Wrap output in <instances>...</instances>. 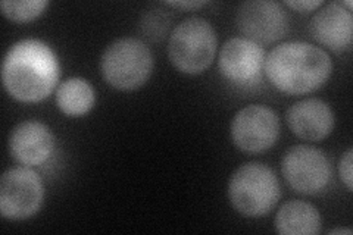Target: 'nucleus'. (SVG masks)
Listing matches in <instances>:
<instances>
[{
	"label": "nucleus",
	"mask_w": 353,
	"mask_h": 235,
	"mask_svg": "<svg viewBox=\"0 0 353 235\" xmlns=\"http://www.w3.org/2000/svg\"><path fill=\"white\" fill-rule=\"evenodd\" d=\"M59 78L61 65L57 54L41 40H19L10 46L3 59V87L18 102H41L54 90Z\"/></svg>",
	"instance_id": "obj_1"
},
{
	"label": "nucleus",
	"mask_w": 353,
	"mask_h": 235,
	"mask_svg": "<svg viewBox=\"0 0 353 235\" xmlns=\"http://www.w3.org/2000/svg\"><path fill=\"white\" fill-rule=\"evenodd\" d=\"M333 62L321 48L305 41H285L275 46L263 62L271 84L290 96L307 94L323 87L331 75Z\"/></svg>",
	"instance_id": "obj_2"
},
{
	"label": "nucleus",
	"mask_w": 353,
	"mask_h": 235,
	"mask_svg": "<svg viewBox=\"0 0 353 235\" xmlns=\"http://www.w3.org/2000/svg\"><path fill=\"white\" fill-rule=\"evenodd\" d=\"M231 205L243 216L268 215L280 200V184L267 165L250 162L241 165L228 183Z\"/></svg>",
	"instance_id": "obj_3"
},
{
	"label": "nucleus",
	"mask_w": 353,
	"mask_h": 235,
	"mask_svg": "<svg viewBox=\"0 0 353 235\" xmlns=\"http://www.w3.org/2000/svg\"><path fill=\"white\" fill-rule=\"evenodd\" d=\"M216 46V32L211 22L190 17L174 28L168 41V56L180 72L196 75L211 66Z\"/></svg>",
	"instance_id": "obj_4"
},
{
	"label": "nucleus",
	"mask_w": 353,
	"mask_h": 235,
	"mask_svg": "<svg viewBox=\"0 0 353 235\" xmlns=\"http://www.w3.org/2000/svg\"><path fill=\"white\" fill-rule=\"evenodd\" d=\"M101 71L103 80L117 90H137L152 75L153 56L139 39H118L105 49Z\"/></svg>",
	"instance_id": "obj_5"
},
{
	"label": "nucleus",
	"mask_w": 353,
	"mask_h": 235,
	"mask_svg": "<svg viewBox=\"0 0 353 235\" xmlns=\"http://www.w3.org/2000/svg\"><path fill=\"white\" fill-rule=\"evenodd\" d=\"M44 198L40 175L27 166L10 167L0 180V214L6 219L22 221L34 216Z\"/></svg>",
	"instance_id": "obj_6"
},
{
	"label": "nucleus",
	"mask_w": 353,
	"mask_h": 235,
	"mask_svg": "<svg viewBox=\"0 0 353 235\" xmlns=\"http://www.w3.org/2000/svg\"><path fill=\"white\" fill-rule=\"evenodd\" d=\"M285 183L294 192L314 196L321 193L331 180V165L327 156L311 145H293L281 162Z\"/></svg>",
	"instance_id": "obj_7"
},
{
	"label": "nucleus",
	"mask_w": 353,
	"mask_h": 235,
	"mask_svg": "<svg viewBox=\"0 0 353 235\" xmlns=\"http://www.w3.org/2000/svg\"><path fill=\"white\" fill-rule=\"evenodd\" d=\"M280 136V119L263 105L240 109L231 121V139L243 152L256 154L271 149Z\"/></svg>",
	"instance_id": "obj_8"
},
{
	"label": "nucleus",
	"mask_w": 353,
	"mask_h": 235,
	"mask_svg": "<svg viewBox=\"0 0 353 235\" xmlns=\"http://www.w3.org/2000/svg\"><path fill=\"white\" fill-rule=\"evenodd\" d=\"M236 25L248 40L261 46L283 39L289 31V17L283 6L271 0H248L236 14Z\"/></svg>",
	"instance_id": "obj_9"
},
{
	"label": "nucleus",
	"mask_w": 353,
	"mask_h": 235,
	"mask_svg": "<svg viewBox=\"0 0 353 235\" xmlns=\"http://www.w3.org/2000/svg\"><path fill=\"white\" fill-rule=\"evenodd\" d=\"M265 50L245 37L230 39L219 52L218 68L225 80L236 84L258 81L263 71Z\"/></svg>",
	"instance_id": "obj_10"
},
{
	"label": "nucleus",
	"mask_w": 353,
	"mask_h": 235,
	"mask_svg": "<svg viewBox=\"0 0 353 235\" xmlns=\"http://www.w3.org/2000/svg\"><path fill=\"white\" fill-rule=\"evenodd\" d=\"M54 149L50 128L39 121H24L9 136V152L24 166H39L46 162Z\"/></svg>",
	"instance_id": "obj_11"
},
{
	"label": "nucleus",
	"mask_w": 353,
	"mask_h": 235,
	"mask_svg": "<svg viewBox=\"0 0 353 235\" xmlns=\"http://www.w3.org/2000/svg\"><path fill=\"white\" fill-rule=\"evenodd\" d=\"M309 31L323 46L333 52H345L352 46L353 18L341 2H331L312 17Z\"/></svg>",
	"instance_id": "obj_12"
},
{
	"label": "nucleus",
	"mask_w": 353,
	"mask_h": 235,
	"mask_svg": "<svg viewBox=\"0 0 353 235\" xmlns=\"http://www.w3.org/2000/svg\"><path fill=\"white\" fill-rule=\"evenodd\" d=\"M287 125L294 136L306 141H319L333 131L334 114L321 99H305L287 110Z\"/></svg>",
	"instance_id": "obj_13"
},
{
	"label": "nucleus",
	"mask_w": 353,
	"mask_h": 235,
	"mask_svg": "<svg viewBox=\"0 0 353 235\" xmlns=\"http://www.w3.org/2000/svg\"><path fill=\"white\" fill-rule=\"evenodd\" d=\"M275 229L281 235H315L321 231V215L307 201H285L275 216Z\"/></svg>",
	"instance_id": "obj_14"
},
{
	"label": "nucleus",
	"mask_w": 353,
	"mask_h": 235,
	"mask_svg": "<svg viewBox=\"0 0 353 235\" xmlns=\"http://www.w3.org/2000/svg\"><path fill=\"white\" fill-rule=\"evenodd\" d=\"M96 102V92L84 78L74 76L59 84L57 90V105L62 114L68 116H83L92 110Z\"/></svg>",
	"instance_id": "obj_15"
},
{
	"label": "nucleus",
	"mask_w": 353,
	"mask_h": 235,
	"mask_svg": "<svg viewBox=\"0 0 353 235\" xmlns=\"http://www.w3.org/2000/svg\"><path fill=\"white\" fill-rule=\"evenodd\" d=\"M48 6L49 2H46V0H21V2L5 0V2L0 3V9H2L5 18L12 22H18V24H26V22L39 18Z\"/></svg>",
	"instance_id": "obj_16"
},
{
	"label": "nucleus",
	"mask_w": 353,
	"mask_h": 235,
	"mask_svg": "<svg viewBox=\"0 0 353 235\" xmlns=\"http://www.w3.org/2000/svg\"><path fill=\"white\" fill-rule=\"evenodd\" d=\"M145 34L150 39L161 37L163 31L168 28V18L161 14V10H152L150 14H146L141 19L140 24Z\"/></svg>",
	"instance_id": "obj_17"
},
{
	"label": "nucleus",
	"mask_w": 353,
	"mask_h": 235,
	"mask_svg": "<svg viewBox=\"0 0 353 235\" xmlns=\"http://www.w3.org/2000/svg\"><path fill=\"white\" fill-rule=\"evenodd\" d=\"M352 156H353V149H347L345 152V154L341 156V159L339 162V172H340V178L341 181H343V184L346 185V188L349 190V192H352V181H353V171H352Z\"/></svg>",
	"instance_id": "obj_18"
},
{
	"label": "nucleus",
	"mask_w": 353,
	"mask_h": 235,
	"mask_svg": "<svg viewBox=\"0 0 353 235\" xmlns=\"http://www.w3.org/2000/svg\"><path fill=\"white\" fill-rule=\"evenodd\" d=\"M285 6H289L294 10H297V12L301 14H305V12H311V10L323 6V2L321 0H287V2H284Z\"/></svg>",
	"instance_id": "obj_19"
},
{
	"label": "nucleus",
	"mask_w": 353,
	"mask_h": 235,
	"mask_svg": "<svg viewBox=\"0 0 353 235\" xmlns=\"http://www.w3.org/2000/svg\"><path fill=\"white\" fill-rule=\"evenodd\" d=\"M167 5L174 8H184V9H196L208 5V2H167Z\"/></svg>",
	"instance_id": "obj_20"
},
{
	"label": "nucleus",
	"mask_w": 353,
	"mask_h": 235,
	"mask_svg": "<svg viewBox=\"0 0 353 235\" xmlns=\"http://www.w3.org/2000/svg\"><path fill=\"white\" fill-rule=\"evenodd\" d=\"M336 234H346V235H350V234H352V229H349V228H336V229L328 231V235H336Z\"/></svg>",
	"instance_id": "obj_21"
}]
</instances>
